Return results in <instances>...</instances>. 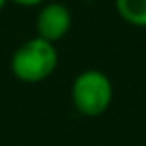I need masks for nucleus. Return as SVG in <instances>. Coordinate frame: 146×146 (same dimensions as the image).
<instances>
[{
  "instance_id": "f257e3e1",
  "label": "nucleus",
  "mask_w": 146,
  "mask_h": 146,
  "mask_svg": "<svg viewBox=\"0 0 146 146\" xmlns=\"http://www.w3.org/2000/svg\"><path fill=\"white\" fill-rule=\"evenodd\" d=\"M57 50L54 43L33 37L22 43L11 56V72L26 83H37L54 74L57 67Z\"/></svg>"
},
{
  "instance_id": "f03ea898",
  "label": "nucleus",
  "mask_w": 146,
  "mask_h": 146,
  "mask_svg": "<svg viewBox=\"0 0 146 146\" xmlns=\"http://www.w3.org/2000/svg\"><path fill=\"white\" fill-rule=\"evenodd\" d=\"M70 96L74 107L83 117H100L113 102V83L102 70L89 68L76 76Z\"/></svg>"
},
{
  "instance_id": "7ed1b4c3",
  "label": "nucleus",
  "mask_w": 146,
  "mask_h": 146,
  "mask_svg": "<svg viewBox=\"0 0 146 146\" xmlns=\"http://www.w3.org/2000/svg\"><path fill=\"white\" fill-rule=\"evenodd\" d=\"M72 26V15L65 4L61 2H50L41 7L35 19L37 37L46 39L50 43L61 41L68 33Z\"/></svg>"
},
{
  "instance_id": "20e7f679",
  "label": "nucleus",
  "mask_w": 146,
  "mask_h": 146,
  "mask_svg": "<svg viewBox=\"0 0 146 146\" xmlns=\"http://www.w3.org/2000/svg\"><path fill=\"white\" fill-rule=\"evenodd\" d=\"M120 19L135 28H146V0H115Z\"/></svg>"
},
{
  "instance_id": "39448f33",
  "label": "nucleus",
  "mask_w": 146,
  "mask_h": 146,
  "mask_svg": "<svg viewBox=\"0 0 146 146\" xmlns=\"http://www.w3.org/2000/svg\"><path fill=\"white\" fill-rule=\"evenodd\" d=\"M15 4H19V6H24V7H32V6H39V4H43L44 0H13Z\"/></svg>"
},
{
  "instance_id": "423d86ee",
  "label": "nucleus",
  "mask_w": 146,
  "mask_h": 146,
  "mask_svg": "<svg viewBox=\"0 0 146 146\" xmlns=\"http://www.w3.org/2000/svg\"><path fill=\"white\" fill-rule=\"evenodd\" d=\"M6 2H7V0H0V11L4 9V6H6Z\"/></svg>"
}]
</instances>
